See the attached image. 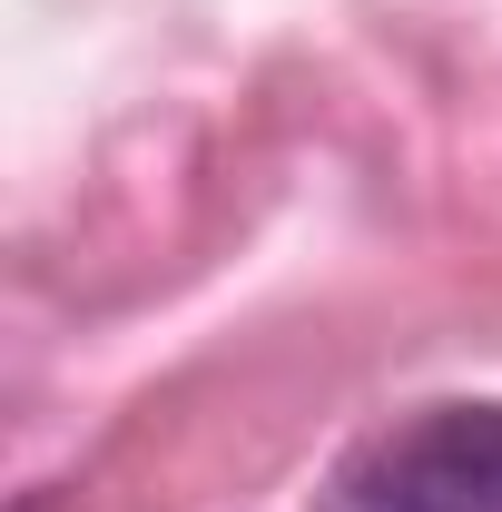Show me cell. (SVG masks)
I'll list each match as a JSON object with an SVG mask.
<instances>
[{
	"label": "cell",
	"instance_id": "6da1fadb",
	"mask_svg": "<svg viewBox=\"0 0 502 512\" xmlns=\"http://www.w3.org/2000/svg\"><path fill=\"white\" fill-rule=\"evenodd\" d=\"M335 512H502V404H443L384 434L335 483Z\"/></svg>",
	"mask_w": 502,
	"mask_h": 512
}]
</instances>
